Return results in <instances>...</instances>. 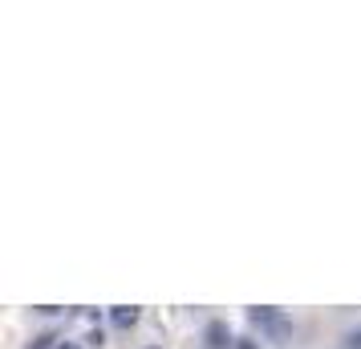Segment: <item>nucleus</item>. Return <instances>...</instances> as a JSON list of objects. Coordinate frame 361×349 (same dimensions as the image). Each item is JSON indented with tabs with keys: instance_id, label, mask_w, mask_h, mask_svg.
<instances>
[{
	"instance_id": "nucleus-6",
	"label": "nucleus",
	"mask_w": 361,
	"mask_h": 349,
	"mask_svg": "<svg viewBox=\"0 0 361 349\" xmlns=\"http://www.w3.org/2000/svg\"><path fill=\"white\" fill-rule=\"evenodd\" d=\"M53 349H78V345H73V341H61V345H53Z\"/></svg>"
},
{
	"instance_id": "nucleus-7",
	"label": "nucleus",
	"mask_w": 361,
	"mask_h": 349,
	"mask_svg": "<svg viewBox=\"0 0 361 349\" xmlns=\"http://www.w3.org/2000/svg\"><path fill=\"white\" fill-rule=\"evenodd\" d=\"M235 349H256V345H252V341H240V345H235Z\"/></svg>"
},
{
	"instance_id": "nucleus-5",
	"label": "nucleus",
	"mask_w": 361,
	"mask_h": 349,
	"mask_svg": "<svg viewBox=\"0 0 361 349\" xmlns=\"http://www.w3.org/2000/svg\"><path fill=\"white\" fill-rule=\"evenodd\" d=\"M90 345H98V349H102V345H106V333L94 329V333H90Z\"/></svg>"
},
{
	"instance_id": "nucleus-1",
	"label": "nucleus",
	"mask_w": 361,
	"mask_h": 349,
	"mask_svg": "<svg viewBox=\"0 0 361 349\" xmlns=\"http://www.w3.org/2000/svg\"><path fill=\"white\" fill-rule=\"evenodd\" d=\"M203 341H207V349H231V329H228V321H212V325L203 329Z\"/></svg>"
},
{
	"instance_id": "nucleus-8",
	"label": "nucleus",
	"mask_w": 361,
	"mask_h": 349,
	"mask_svg": "<svg viewBox=\"0 0 361 349\" xmlns=\"http://www.w3.org/2000/svg\"><path fill=\"white\" fill-rule=\"evenodd\" d=\"M147 349H163V345H147Z\"/></svg>"
},
{
	"instance_id": "nucleus-3",
	"label": "nucleus",
	"mask_w": 361,
	"mask_h": 349,
	"mask_svg": "<svg viewBox=\"0 0 361 349\" xmlns=\"http://www.w3.org/2000/svg\"><path fill=\"white\" fill-rule=\"evenodd\" d=\"M345 349H361V325L345 333Z\"/></svg>"
},
{
	"instance_id": "nucleus-4",
	"label": "nucleus",
	"mask_w": 361,
	"mask_h": 349,
	"mask_svg": "<svg viewBox=\"0 0 361 349\" xmlns=\"http://www.w3.org/2000/svg\"><path fill=\"white\" fill-rule=\"evenodd\" d=\"M53 341H57V337H53V333H45V337H37V341H33V345H29V349H49Z\"/></svg>"
},
{
	"instance_id": "nucleus-2",
	"label": "nucleus",
	"mask_w": 361,
	"mask_h": 349,
	"mask_svg": "<svg viewBox=\"0 0 361 349\" xmlns=\"http://www.w3.org/2000/svg\"><path fill=\"white\" fill-rule=\"evenodd\" d=\"M110 325H114V329H134V325H138V309H134V305H114V309H110Z\"/></svg>"
}]
</instances>
